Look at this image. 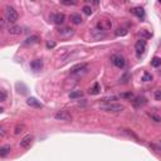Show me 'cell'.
I'll use <instances>...</instances> for the list:
<instances>
[{
    "label": "cell",
    "mask_w": 161,
    "mask_h": 161,
    "mask_svg": "<svg viewBox=\"0 0 161 161\" xmlns=\"http://www.w3.org/2000/svg\"><path fill=\"white\" fill-rule=\"evenodd\" d=\"M131 12L134 13V14H135L137 18H144V16H145V10H144L142 8H140V6H137V8H134Z\"/></svg>",
    "instance_id": "e0dca14e"
},
{
    "label": "cell",
    "mask_w": 161,
    "mask_h": 161,
    "mask_svg": "<svg viewBox=\"0 0 161 161\" xmlns=\"http://www.w3.org/2000/svg\"><path fill=\"white\" fill-rule=\"evenodd\" d=\"M152 147H154V149H155V150H156V151H159V152H161V140H160V141H159V147H156V146H155V145H154V146H152Z\"/></svg>",
    "instance_id": "1f68e13d"
},
{
    "label": "cell",
    "mask_w": 161,
    "mask_h": 161,
    "mask_svg": "<svg viewBox=\"0 0 161 161\" xmlns=\"http://www.w3.org/2000/svg\"><path fill=\"white\" fill-rule=\"evenodd\" d=\"M4 136H5V130L2 128V134H0V137H4Z\"/></svg>",
    "instance_id": "e575fe53"
},
{
    "label": "cell",
    "mask_w": 161,
    "mask_h": 161,
    "mask_svg": "<svg viewBox=\"0 0 161 161\" xmlns=\"http://www.w3.org/2000/svg\"><path fill=\"white\" fill-rule=\"evenodd\" d=\"M8 33L9 34H13V35L22 34V28L19 26V25H9L8 26Z\"/></svg>",
    "instance_id": "7c38bea8"
},
{
    "label": "cell",
    "mask_w": 161,
    "mask_h": 161,
    "mask_svg": "<svg viewBox=\"0 0 161 161\" xmlns=\"http://www.w3.org/2000/svg\"><path fill=\"white\" fill-rule=\"evenodd\" d=\"M87 71V64L86 63H79L77 65L71 68V74H81Z\"/></svg>",
    "instance_id": "52a82bcc"
},
{
    "label": "cell",
    "mask_w": 161,
    "mask_h": 161,
    "mask_svg": "<svg viewBox=\"0 0 161 161\" xmlns=\"http://www.w3.org/2000/svg\"><path fill=\"white\" fill-rule=\"evenodd\" d=\"M145 103H146V100H145V98H141V97H137V98H135V101H134V105H135V107L144 106Z\"/></svg>",
    "instance_id": "ffe728a7"
},
{
    "label": "cell",
    "mask_w": 161,
    "mask_h": 161,
    "mask_svg": "<svg viewBox=\"0 0 161 161\" xmlns=\"http://www.w3.org/2000/svg\"><path fill=\"white\" fill-rule=\"evenodd\" d=\"M82 94H83L82 91H74V92H72V93L69 94V97L74 100V98H79V97H82Z\"/></svg>",
    "instance_id": "cb8c5ba5"
},
{
    "label": "cell",
    "mask_w": 161,
    "mask_h": 161,
    "mask_svg": "<svg viewBox=\"0 0 161 161\" xmlns=\"http://www.w3.org/2000/svg\"><path fill=\"white\" fill-rule=\"evenodd\" d=\"M82 12H83L84 14H86V15H91V14H92V8L88 6V5H86V6H83Z\"/></svg>",
    "instance_id": "484cf974"
},
{
    "label": "cell",
    "mask_w": 161,
    "mask_h": 161,
    "mask_svg": "<svg viewBox=\"0 0 161 161\" xmlns=\"http://www.w3.org/2000/svg\"><path fill=\"white\" fill-rule=\"evenodd\" d=\"M91 37L94 40H101V39H103V38L107 37V33L105 30H101V29H98V28H96V29H93L91 32Z\"/></svg>",
    "instance_id": "8992f818"
},
{
    "label": "cell",
    "mask_w": 161,
    "mask_h": 161,
    "mask_svg": "<svg viewBox=\"0 0 161 161\" xmlns=\"http://www.w3.org/2000/svg\"><path fill=\"white\" fill-rule=\"evenodd\" d=\"M111 62L113 63V65H116L117 68H124V67H125V64H126L125 58H124L122 55H120V54H115V55H112Z\"/></svg>",
    "instance_id": "3957f363"
},
{
    "label": "cell",
    "mask_w": 161,
    "mask_h": 161,
    "mask_svg": "<svg viewBox=\"0 0 161 161\" xmlns=\"http://www.w3.org/2000/svg\"><path fill=\"white\" fill-rule=\"evenodd\" d=\"M63 5H68V6H71V5H75L77 4V2L75 0H62L61 2Z\"/></svg>",
    "instance_id": "d4e9b609"
},
{
    "label": "cell",
    "mask_w": 161,
    "mask_h": 161,
    "mask_svg": "<svg viewBox=\"0 0 161 161\" xmlns=\"http://www.w3.org/2000/svg\"><path fill=\"white\" fill-rule=\"evenodd\" d=\"M135 49H136V54L137 57H141L145 51H146V40L145 39H140L136 44H135Z\"/></svg>",
    "instance_id": "277c9868"
},
{
    "label": "cell",
    "mask_w": 161,
    "mask_h": 161,
    "mask_svg": "<svg viewBox=\"0 0 161 161\" xmlns=\"http://www.w3.org/2000/svg\"><path fill=\"white\" fill-rule=\"evenodd\" d=\"M59 35L61 37H64V38H69L71 35L74 34V30L72 29V28H68V26H65V28H62V29L58 30Z\"/></svg>",
    "instance_id": "8fae6325"
},
{
    "label": "cell",
    "mask_w": 161,
    "mask_h": 161,
    "mask_svg": "<svg viewBox=\"0 0 161 161\" xmlns=\"http://www.w3.org/2000/svg\"><path fill=\"white\" fill-rule=\"evenodd\" d=\"M10 150H12V147L9 146V145H6V146H3L2 149H0V156L2 157H5L9 152H10Z\"/></svg>",
    "instance_id": "d6986e66"
},
{
    "label": "cell",
    "mask_w": 161,
    "mask_h": 161,
    "mask_svg": "<svg viewBox=\"0 0 161 161\" xmlns=\"http://www.w3.org/2000/svg\"><path fill=\"white\" fill-rule=\"evenodd\" d=\"M39 42V37H37V35H32V37H29V38H26L25 39V44H28V45H32V44H35V43H38Z\"/></svg>",
    "instance_id": "ac0fdd59"
},
{
    "label": "cell",
    "mask_w": 161,
    "mask_h": 161,
    "mask_svg": "<svg viewBox=\"0 0 161 161\" xmlns=\"http://www.w3.org/2000/svg\"><path fill=\"white\" fill-rule=\"evenodd\" d=\"M141 34H142V35H145L146 38H150V37H151V34H149V33H146L145 30H141Z\"/></svg>",
    "instance_id": "836d02e7"
},
{
    "label": "cell",
    "mask_w": 161,
    "mask_h": 161,
    "mask_svg": "<svg viewBox=\"0 0 161 161\" xmlns=\"http://www.w3.org/2000/svg\"><path fill=\"white\" fill-rule=\"evenodd\" d=\"M71 22L73 23V24H75V25H79V24H82V18H81V15L79 14H71Z\"/></svg>",
    "instance_id": "2e32d148"
},
{
    "label": "cell",
    "mask_w": 161,
    "mask_h": 161,
    "mask_svg": "<svg viewBox=\"0 0 161 161\" xmlns=\"http://www.w3.org/2000/svg\"><path fill=\"white\" fill-rule=\"evenodd\" d=\"M47 47H48V48H54L55 43L54 42H47Z\"/></svg>",
    "instance_id": "4dcf8cb0"
},
{
    "label": "cell",
    "mask_w": 161,
    "mask_h": 161,
    "mask_svg": "<svg viewBox=\"0 0 161 161\" xmlns=\"http://www.w3.org/2000/svg\"><path fill=\"white\" fill-rule=\"evenodd\" d=\"M121 132H122V134H124V135H126L127 137H130V138H132V140H135L136 141V142H141V140H140V137L135 134V132H132L131 130H127V128H121L120 130Z\"/></svg>",
    "instance_id": "9c48e42d"
},
{
    "label": "cell",
    "mask_w": 161,
    "mask_h": 161,
    "mask_svg": "<svg viewBox=\"0 0 161 161\" xmlns=\"http://www.w3.org/2000/svg\"><path fill=\"white\" fill-rule=\"evenodd\" d=\"M100 91H101L100 84H98V83H94V84H93V87L89 89V93H91V94H98Z\"/></svg>",
    "instance_id": "7402d4cb"
},
{
    "label": "cell",
    "mask_w": 161,
    "mask_h": 161,
    "mask_svg": "<svg viewBox=\"0 0 161 161\" xmlns=\"http://www.w3.org/2000/svg\"><path fill=\"white\" fill-rule=\"evenodd\" d=\"M122 97H125V98H132L134 96H132V93H124V94H122Z\"/></svg>",
    "instance_id": "d6a6232c"
},
{
    "label": "cell",
    "mask_w": 161,
    "mask_h": 161,
    "mask_svg": "<svg viewBox=\"0 0 161 161\" xmlns=\"http://www.w3.org/2000/svg\"><path fill=\"white\" fill-rule=\"evenodd\" d=\"M52 19H53V22L55 23V24H63L64 23V19H65V16H64V14H62V13H57V14H54L53 16H52Z\"/></svg>",
    "instance_id": "5bb4252c"
},
{
    "label": "cell",
    "mask_w": 161,
    "mask_h": 161,
    "mask_svg": "<svg viewBox=\"0 0 161 161\" xmlns=\"http://www.w3.org/2000/svg\"><path fill=\"white\" fill-rule=\"evenodd\" d=\"M32 142H33V136L32 135H26V136H24L20 140V147H23V149H29L30 145H32Z\"/></svg>",
    "instance_id": "ba28073f"
},
{
    "label": "cell",
    "mask_w": 161,
    "mask_h": 161,
    "mask_svg": "<svg viewBox=\"0 0 161 161\" xmlns=\"http://www.w3.org/2000/svg\"><path fill=\"white\" fill-rule=\"evenodd\" d=\"M142 81H145V82H150V81H152V75L149 74V73H145V74H144V77H142Z\"/></svg>",
    "instance_id": "83f0119b"
},
{
    "label": "cell",
    "mask_w": 161,
    "mask_h": 161,
    "mask_svg": "<svg viewBox=\"0 0 161 161\" xmlns=\"http://www.w3.org/2000/svg\"><path fill=\"white\" fill-rule=\"evenodd\" d=\"M23 130H24V126H23V125H18V126L15 127V132H14V134H15V135H19L20 132H23Z\"/></svg>",
    "instance_id": "4316f807"
},
{
    "label": "cell",
    "mask_w": 161,
    "mask_h": 161,
    "mask_svg": "<svg viewBox=\"0 0 161 161\" xmlns=\"http://www.w3.org/2000/svg\"><path fill=\"white\" fill-rule=\"evenodd\" d=\"M30 67H32V69L33 71H40L42 69V67H43V62H42V59H35V61H33L32 63H30Z\"/></svg>",
    "instance_id": "9a60e30c"
},
{
    "label": "cell",
    "mask_w": 161,
    "mask_h": 161,
    "mask_svg": "<svg viewBox=\"0 0 161 161\" xmlns=\"http://www.w3.org/2000/svg\"><path fill=\"white\" fill-rule=\"evenodd\" d=\"M97 28L101 30H110L112 28V22L111 20H107V19H105V20H101L98 24H97Z\"/></svg>",
    "instance_id": "30bf717a"
},
{
    "label": "cell",
    "mask_w": 161,
    "mask_h": 161,
    "mask_svg": "<svg viewBox=\"0 0 161 161\" xmlns=\"http://www.w3.org/2000/svg\"><path fill=\"white\" fill-rule=\"evenodd\" d=\"M18 18H19V15H18V13H16V10H15L14 8L6 6L4 9V19H5V22L14 24L18 20Z\"/></svg>",
    "instance_id": "6da1fadb"
},
{
    "label": "cell",
    "mask_w": 161,
    "mask_h": 161,
    "mask_svg": "<svg viewBox=\"0 0 161 161\" xmlns=\"http://www.w3.org/2000/svg\"><path fill=\"white\" fill-rule=\"evenodd\" d=\"M26 103H28V106H30V107H35V108H40L42 107V103L37 98H34V97H29L26 100Z\"/></svg>",
    "instance_id": "4fadbf2b"
},
{
    "label": "cell",
    "mask_w": 161,
    "mask_h": 161,
    "mask_svg": "<svg viewBox=\"0 0 161 161\" xmlns=\"http://www.w3.org/2000/svg\"><path fill=\"white\" fill-rule=\"evenodd\" d=\"M55 120H58V121H71L72 120V116H71V113L68 111H58L55 113Z\"/></svg>",
    "instance_id": "5b68a950"
},
{
    "label": "cell",
    "mask_w": 161,
    "mask_h": 161,
    "mask_svg": "<svg viewBox=\"0 0 161 161\" xmlns=\"http://www.w3.org/2000/svg\"><path fill=\"white\" fill-rule=\"evenodd\" d=\"M154 97H155V100H157V101H161V89H157V91H155V93H154Z\"/></svg>",
    "instance_id": "f1b7e54d"
},
{
    "label": "cell",
    "mask_w": 161,
    "mask_h": 161,
    "mask_svg": "<svg viewBox=\"0 0 161 161\" xmlns=\"http://www.w3.org/2000/svg\"><path fill=\"white\" fill-rule=\"evenodd\" d=\"M115 34L117 37H125L127 34V29H126V28H117L116 32H115Z\"/></svg>",
    "instance_id": "44dd1931"
},
{
    "label": "cell",
    "mask_w": 161,
    "mask_h": 161,
    "mask_svg": "<svg viewBox=\"0 0 161 161\" xmlns=\"http://www.w3.org/2000/svg\"><path fill=\"white\" fill-rule=\"evenodd\" d=\"M5 100H6V92L4 89H2V91H0V101L4 102Z\"/></svg>",
    "instance_id": "f546056e"
},
{
    "label": "cell",
    "mask_w": 161,
    "mask_h": 161,
    "mask_svg": "<svg viewBox=\"0 0 161 161\" xmlns=\"http://www.w3.org/2000/svg\"><path fill=\"white\" fill-rule=\"evenodd\" d=\"M102 110H105L107 112H113V113H118L125 110V106L121 105V103H107V105H103Z\"/></svg>",
    "instance_id": "7a4b0ae2"
},
{
    "label": "cell",
    "mask_w": 161,
    "mask_h": 161,
    "mask_svg": "<svg viewBox=\"0 0 161 161\" xmlns=\"http://www.w3.org/2000/svg\"><path fill=\"white\" fill-rule=\"evenodd\" d=\"M151 65H152V67H160L161 65V58H159V57H154L152 58V61H151Z\"/></svg>",
    "instance_id": "603a6c76"
}]
</instances>
